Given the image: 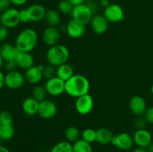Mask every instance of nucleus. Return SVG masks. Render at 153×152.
I'll list each match as a JSON object with an SVG mask.
<instances>
[{
  "mask_svg": "<svg viewBox=\"0 0 153 152\" xmlns=\"http://www.w3.org/2000/svg\"><path fill=\"white\" fill-rule=\"evenodd\" d=\"M90 81L83 75H74L65 82V92L73 98H79L89 93Z\"/></svg>",
  "mask_w": 153,
  "mask_h": 152,
  "instance_id": "nucleus-1",
  "label": "nucleus"
},
{
  "mask_svg": "<svg viewBox=\"0 0 153 152\" xmlns=\"http://www.w3.org/2000/svg\"><path fill=\"white\" fill-rule=\"evenodd\" d=\"M38 43V34L32 28H25L19 33L16 38L15 46L18 50L31 52L35 49Z\"/></svg>",
  "mask_w": 153,
  "mask_h": 152,
  "instance_id": "nucleus-2",
  "label": "nucleus"
},
{
  "mask_svg": "<svg viewBox=\"0 0 153 152\" xmlns=\"http://www.w3.org/2000/svg\"><path fill=\"white\" fill-rule=\"evenodd\" d=\"M70 58V51L67 46L57 44L49 47L46 52V60L50 65L58 67L66 63Z\"/></svg>",
  "mask_w": 153,
  "mask_h": 152,
  "instance_id": "nucleus-3",
  "label": "nucleus"
},
{
  "mask_svg": "<svg viewBox=\"0 0 153 152\" xmlns=\"http://www.w3.org/2000/svg\"><path fill=\"white\" fill-rule=\"evenodd\" d=\"M93 13L92 8L88 4H83L74 7L71 15L73 19L87 25L91 23V19L94 16Z\"/></svg>",
  "mask_w": 153,
  "mask_h": 152,
  "instance_id": "nucleus-4",
  "label": "nucleus"
},
{
  "mask_svg": "<svg viewBox=\"0 0 153 152\" xmlns=\"http://www.w3.org/2000/svg\"><path fill=\"white\" fill-rule=\"evenodd\" d=\"M25 81V75L17 70L7 72L4 75V85L10 89H20Z\"/></svg>",
  "mask_w": 153,
  "mask_h": 152,
  "instance_id": "nucleus-5",
  "label": "nucleus"
},
{
  "mask_svg": "<svg viewBox=\"0 0 153 152\" xmlns=\"http://www.w3.org/2000/svg\"><path fill=\"white\" fill-rule=\"evenodd\" d=\"M20 23L19 10L14 7H10L8 10L1 13L0 24L4 25L7 28H13Z\"/></svg>",
  "mask_w": 153,
  "mask_h": 152,
  "instance_id": "nucleus-6",
  "label": "nucleus"
},
{
  "mask_svg": "<svg viewBox=\"0 0 153 152\" xmlns=\"http://www.w3.org/2000/svg\"><path fill=\"white\" fill-rule=\"evenodd\" d=\"M94 105V98L88 93L76 98L75 108L79 114L82 116H86L92 111Z\"/></svg>",
  "mask_w": 153,
  "mask_h": 152,
  "instance_id": "nucleus-7",
  "label": "nucleus"
},
{
  "mask_svg": "<svg viewBox=\"0 0 153 152\" xmlns=\"http://www.w3.org/2000/svg\"><path fill=\"white\" fill-rule=\"evenodd\" d=\"M58 106L50 100H44L39 103L37 115L43 119H51L58 113Z\"/></svg>",
  "mask_w": 153,
  "mask_h": 152,
  "instance_id": "nucleus-8",
  "label": "nucleus"
},
{
  "mask_svg": "<svg viewBox=\"0 0 153 152\" xmlns=\"http://www.w3.org/2000/svg\"><path fill=\"white\" fill-rule=\"evenodd\" d=\"M44 86L48 95L51 96H59L65 92V81L57 76L46 80Z\"/></svg>",
  "mask_w": 153,
  "mask_h": 152,
  "instance_id": "nucleus-9",
  "label": "nucleus"
},
{
  "mask_svg": "<svg viewBox=\"0 0 153 152\" xmlns=\"http://www.w3.org/2000/svg\"><path fill=\"white\" fill-rule=\"evenodd\" d=\"M105 17L109 22L116 23L121 22L125 18V13L123 7L117 4H111L104 10Z\"/></svg>",
  "mask_w": 153,
  "mask_h": 152,
  "instance_id": "nucleus-10",
  "label": "nucleus"
},
{
  "mask_svg": "<svg viewBox=\"0 0 153 152\" xmlns=\"http://www.w3.org/2000/svg\"><path fill=\"white\" fill-rule=\"evenodd\" d=\"M133 137L128 133H120L114 135L112 139L111 145L122 151H128L134 145Z\"/></svg>",
  "mask_w": 153,
  "mask_h": 152,
  "instance_id": "nucleus-11",
  "label": "nucleus"
},
{
  "mask_svg": "<svg viewBox=\"0 0 153 152\" xmlns=\"http://www.w3.org/2000/svg\"><path fill=\"white\" fill-rule=\"evenodd\" d=\"M129 109L133 115L138 117V116H144L146 110H147V105L146 102L143 97L140 95H134L130 99L129 101Z\"/></svg>",
  "mask_w": 153,
  "mask_h": 152,
  "instance_id": "nucleus-12",
  "label": "nucleus"
},
{
  "mask_svg": "<svg viewBox=\"0 0 153 152\" xmlns=\"http://www.w3.org/2000/svg\"><path fill=\"white\" fill-rule=\"evenodd\" d=\"M44 66L37 65V66H33L30 69H27L25 72V80L28 83H31L33 85H37L42 79L43 78V69Z\"/></svg>",
  "mask_w": 153,
  "mask_h": 152,
  "instance_id": "nucleus-13",
  "label": "nucleus"
},
{
  "mask_svg": "<svg viewBox=\"0 0 153 152\" xmlns=\"http://www.w3.org/2000/svg\"><path fill=\"white\" fill-rule=\"evenodd\" d=\"M43 41L46 46H53L58 44L61 38V32L56 27L49 26L43 32Z\"/></svg>",
  "mask_w": 153,
  "mask_h": 152,
  "instance_id": "nucleus-14",
  "label": "nucleus"
},
{
  "mask_svg": "<svg viewBox=\"0 0 153 152\" xmlns=\"http://www.w3.org/2000/svg\"><path fill=\"white\" fill-rule=\"evenodd\" d=\"M85 30H86V25L73 19L69 21L66 26V32L69 37L73 39L80 38L81 37H82L85 34Z\"/></svg>",
  "mask_w": 153,
  "mask_h": 152,
  "instance_id": "nucleus-15",
  "label": "nucleus"
},
{
  "mask_svg": "<svg viewBox=\"0 0 153 152\" xmlns=\"http://www.w3.org/2000/svg\"><path fill=\"white\" fill-rule=\"evenodd\" d=\"M109 22L104 15L97 14L93 16L91 22V26L93 31L97 34H103L108 28Z\"/></svg>",
  "mask_w": 153,
  "mask_h": 152,
  "instance_id": "nucleus-16",
  "label": "nucleus"
},
{
  "mask_svg": "<svg viewBox=\"0 0 153 152\" xmlns=\"http://www.w3.org/2000/svg\"><path fill=\"white\" fill-rule=\"evenodd\" d=\"M134 143L137 147L147 148L152 142V136L149 131L146 129L137 130L133 135Z\"/></svg>",
  "mask_w": 153,
  "mask_h": 152,
  "instance_id": "nucleus-17",
  "label": "nucleus"
},
{
  "mask_svg": "<svg viewBox=\"0 0 153 152\" xmlns=\"http://www.w3.org/2000/svg\"><path fill=\"white\" fill-rule=\"evenodd\" d=\"M30 22H38L44 19L46 10L42 4H34L27 7Z\"/></svg>",
  "mask_w": 153,
  "mask_h": 152,
  "instance_id": "nucleus-18",
  "label": "nucleus"
},
{
  "mask_svg": "<svg viewBox=\"0 0 153 152\" xmlns=\"http://www.w3.org/2000/svg\"><path fill=\"white\" fill-rule=\"evenodd\" d=\"M15 62L18 68L25 71L34 66V57L30 52H23L19 51L15 59Z\"/></svg>",
  "mask_w": 153,
  "mask_h": 152,
  "instance_id": "nucleus-19",
  "label": "nucleus"
},
{
  "mask_svg": "<svg viewBox=\"0 0 153 152\" xmlns=\"http://www.w3.org/2000/svg\"><path fill=\"white\" fill-rule=\"evenodd\" d=\"M19 52L15 45L13 46L8 43H3L0 46V56L5 62L15 61Z\"/></svg>",
  "mask_w": 153,
  "mask_h": 152,
  "instance_id": "nucleus-20",
  "label": "nucleus"
},
{
  "mask_svg": "<svg viewBox=\"0 0 153 152\" xmlns=\"http://www.w3.org/2000/svg\"><path fill=\"white\" fill-rule=\"evenodd\" d=\"M39 101L34 99L33 97H28L23 101L22 108L24 113L28 116H34L38 113Z\"/></svg>",
  "mask_w": 153,
  "mask_h": 152,
  "instance_id": "nucleus-21",
  "label": "nucleus"
},
{
  "mask_svg": "<svg viewBox=\"0 0 153 152\" xmlns=\"http://www.w3.org/2000/svg\"><path fill=\"white\" fill-rule=\"evenodd\" d=\"M114 134L111 130L106 128H101L97 130V142L98 144L106 145L111 144L113 139Z\"/></svg>",
  "mask_w": 153,
  "mask_h": 152,
  "instance_id": "nucleus-22",
  "label": "nucleus"
},
{
  "mask_svg": "<svg viewBox=\"0 0 153 152\" xmlns=\"http://www.w3.org/2000/svg\"><path fill=\"white\" fill-rule=\"evenodd\" d=\"M73 68L67 63L56 68V76L64 81H67L74 75Z\"/></svg>",
  "mask_w": 153,
  "mask_h": 152,
  "instance_id": "nucleus-23",
  "label": "nucleus"
},
{
  "mask_svg": "<svg viewBox=\"0 0 153 152\" xmlns=\"http://www.w3.org/2000/svg\"><path fill=\"white\" fill-rule=\"evenodd\" d=\"M44 19L49 26L56 27L57 25H59L60 22H61L60 12L55 9H49V10H46Z\"/></svg>",
  "mask_w": 153,
  "mask_h": 152,
  "instance_id": "nucleus-24",
  "label": "nucleus"
},
{
  "mask_svg": "<svg viewBox=\"0 0 153 152\" xmlns=\"http://www.w3.org/2000/svg\"><path fill=\"white\" fill-rule=\"evenodd\" d=\"M64 136H65V138L67 142L70 143H74L80 139L82 133L76 127L70 126L65 130Z\"/></svg>",
  "mask_w": 153,
  "mask_h": 152,
  "instance_id": "nucleus-25",
  "label": "nucleus"
},
{
  "mask_svg": "<svg viewBox=\"0 0 153 152\" xmlns=\"http://www.w3.org/2000/svg\"><path fill=\"white\" fill-rule=\"evenodd\" d=\"M73 152H93V148L91 143L80 139L73 143Z\"/></svg>",
  "mask_w": 153,
  "mask_h": 152,
  "instance_id": "nucleus-26",
  "label": "nucleus"
},
{
  "mask_svg": "<svg viewBox=\"0 0 153 152\" xmlns=\"http://www.w3.org/2000/svg\"><path fill=\"white\" fill-rule=\"evenodd\" d=\"M32 96L34 99L37 100L39 102L44 101L46 99V96H47L48 93L46 91L45 86H41V85H36L32 89Z\"/></svg>",
  "mask_w": 153,
  "mask_h": 152,
  "instance_id": "nucleus-27",
  "label": "nucleus"
},
{
  "mask_svg": "<svg viewBox=\"0 0 153 152\" xmlns=\"http://www.w3.org/2000/svg\"><path fill=\"white\" fill-rule=\"evenodd\" d=\"M15 130L12 125H1L0 126V137L3 140H9L14 136Z\"/></svg>",
  "mask_w": 153,
  "mask_h": 152,
  "instance_id": "nucleus-28",
  "label": "nucleus"
},
{
  "mask_svg": "<svg viewBox=\"0 0 153 152\" xmlns=\"http://www.w3.org/2000/svg\"><path fill=\"white\" fill-rule=\"evenodd\" d=\"M50 152H73V144L67 141L60 142L52 147Z\"/></svg>",
  "mask_w": 153,
  "mask_h": 152,
  "instance_id": "nucleus-29",
  "label": "nucleus"
},
{
  "mask_svg": "<svg viewBox=\"0 0 153 152\" xmlns=\"http://www.w3.org/2000/svg\"><path fill=\"white\" fill-rule=\"evenodd\" d=\"M74 6L69 0H61L58 4V11L63 14H72Z\"/></svg>",
  "mask_w": 153,
  "mask_h": 152,
  "instance_id": "nucleus-30",
  "label": "nucleus"
},
{
  "mask_svg": "<svg viewBox=\"0 0 153 152\" xmlns=\"http://www.w3.org/2000/svg\"><path fill=\"white\" fill-rule=\"evenodd\" d=\"M81 137L82 139L91 144L97 140V131L92 128H87L82 131Z\"/></svg>",
  "mask_w": 153,
  "mask_h": 152,
  "instance_id": "nucleus-31",
  "label": "nucleus"
},
{
  "mask_svg": "<svg viewBox=\"0 0 153 152\" xmlns=\"http://www.w3.org/2000/svg\"><path fill=\"white\" fill-rule=\"evenodd\" d=\"M56 76V67L54 66L48 64L44 66L43 69V78L46 79V80L52 78Z\"/></svg>",
  "mask_w": 153,
  "mask_h": 152,
  "instance_id": "nucleus-32",
  "label": "nucleus"
},
{
  "mask_svg": "<svg viewBox=\"0 0 153 152\" xmlns=\"http://www.w3.org/2000/svg\"><path fill=\"white\" fill-rule=\"evenodd\" d=\"M13 115L8 110H1L0 112V124L1 125H12Z\"/></svg>",
  "mask_w": 153,
  "mask_h": 152,
  "instance_id": "nucleus-33",
  "label": "nucleus"
},
{
  "mask_svg": "<svg viewBox=\"0 0 153 152\" xmlns=\"http://www.w3.org/2000/svg\"><path fill=\"white\" fill-rule=\"evenodd\" d=\"M148 122L144 116H138L135 119L134 122V126L137 130L146 129Z\"/></svg>",
  "mask_w": 153,
  "mask_h": 152,
  "instance_id": "nucleus-34",
  "label": "nucleus"
},
{
  "mask_svg": "<svg viewBox=\"0 0 153 152\" xmlns=\"http://www.w3.org/2000/svg\"><path fill=\"white\" fill-rule=\"evenodd\" d=\"M19 20H20V22H22V23H28V22H30L27 8L21 9L19 10Z\"/></svg>",
  "mask_w": 153,
  "mask_h": 152,
  "instance_id": "nucleus-35",
  "label": "nucleus"
},
{
  "mask_svg": "<svg viewBox=\"0 0 153 152\" xmlns=\"http://www.w3.org/2000/svg\"><path fill=\"white\" fill-rule=\"evenodd\" d=\"M9 34L8 28L0 24V42H3L7 38Z\"/></svg>",
  "mask_w": 153,
  "mask_h": 152,
  "instance_id": "nucleus-36",
  "label": "nucleus"
},
{
  "mask_svg": "<svg viewBox=\"0 0 153 152\" xmlns=\"http://www.w3.org/2000/svg\"><path fill=\"white\" fill-rule=\"evenodd\" d=\"M11 4L10 0H0V13H3L10 8Z\"/></svg>",
  "mask_w": 153,
  "mask_h": 152,
  "instance_id": "nucleus-37",
  "label": "nucleus"
},
{
  "mask_svg": "<svg viewBox=\"0 0 153 152\" xmlns=\"http://www.w3.org/2000/svg\"><path fill=\"white\" fill-rule=\"evenodd\" d=\"M144 117L146 119L148 123L153 125V106L147 108L144 114Z\"/></svg>",
  "mask_w": 153,
  "mask_h": 152,
  "instance_id": "nucleus-38",
  "label": "nucleus"
},
{
  "mask_svg": "<svg viewBox=\"0 0 153 152\" xmlns=\"http://www.w3.org/2000/svg\"><path fill=\"white\" fill-rule=\"evenodd\" d=\"M4 67H5L6 70H7V72L14 71V70H16V68H18L15 61H7V62H5Z\"/></svg>",
  "mask_w": 153,
  "mask_h": 152,
  "instance_id": "nucleus-39",
  "label": "nucleus"
},
{
  "mask_svg": "<svg viewBox=\"0 0 153 152\" xmlns=\"http://www.w3.org/2000/svg\"><path fill=\"white\" fill-rule=\"evenodd\" d=\"M12 4L15 6H22L28 1V0H10Z\"/></svg>",
  "mask_w": 153,
  "mask_h": 152,
  "instance_id": "nucleus-40",
  "label": "nucleus"
},
{
  "mask_svg": "<svg viewBox=\"0 0 153 152\" xmlns=\"http://www.w3.org/2000/svg\"><path fill=\"white\" fill-rule=\"evenodd\" d=\"M69 1L73 4V5L74 6V7H76V6L85 4V0H69Z\"/></svg>",
  "mask_w": 153,
  "mask_h": 152,
  "instance_id": "nucleus-41",
  "label": "nucleus"
},
{
  "mask_svg": "<svg viewBox=\"0 0 153 152\" xmlns=\"http://www.w3.org/2000/svg\"><path fill=\"white\" fill-rule=\"evenodd\" d=\"M4 86V75L2 72L0 70V90L2 89Z\"/></svg>",
  "mask_w": 153,
  "mask_h": 152,
  "instance_id": "nucleus-42",
  "label": "nucleus"
},
{
  "mask_svg": "<svg viewBox=\"0 0 153 152\" xmlns=\"http://www.w3.org/2000/svg\"><path fill=\"white\" fill-rule=\"evenodd\" d=\"M100 4L102 7L105 8V7H107L108 6L110 5L111 2H110V0H100Z\"/></svg>",
  "mask_w": 153,
  "mask_h": 152,
  "instance_id": "nucleus-43",
  "label": "nucleus"
},
{
  "mask_svg": "<svg viewBox=\"0 0 153 152\" xmlns=\"http://www.w3.org/2000/svg\"><path fill=\"white\" fill-rule=\"evenodd\" d=\"M132 152H148L146 148H141V147H137L134 149Z\"/></svg>",
  "mask_w": 153,
  "mask_h": 152,
  "instance_id": "nucleus-44",
  "label": "nucleus"
},
{
  "mask_svg": "<svg viewBox=\"0 0 153 152\" xmlns=\"http://www.w3.org/2000/svg\"><path fill=\"white\" fill-rule=\"evenodd\" d=\"M0 152H10L6 147L3 146L2 145H0Z\"/></svg>",
  "mask_w": 153,
  "mask_h": 152,
  "instance_id": "nucleus-45",
  "label": "nucleus"
},
{
  "mask_svg": "<svg viewBox=\"0 0 153 152\" xmlns=\"http://www.w3.org/2000/svg\"><path fill=\"white\" fill-rule=\"evenodd\" d=\"M146 149H147L148 152H153V142L149 144L148 147L146 148Z\"/></svg>",
  "mask_w": 153,
  "mask_h": 152,
  "instance_id": "nucleus-46",
  "label": "nucleus"
},
{
  "mask_svg": "<svg viewBox=\"0 0 153 152\" xmlns=\"http://www.w3.org/2000/svg\"><path fill=\"white\" fill-rule=\"evenodd\" d=\"M3 62H4V61H3V59L1 58V57L0 56V69H1V67L2 66Z\"/></svg>",
  "mask_w": 153,
  "mask_h": 152,
  "instance_id": "nucleus-47",
  "label": "nucleus"
},
{
  "mask_svg": "<svg viewBox=\"0 0 153 152\" xmlns=\"http://www.w3.org/2000/svg\"><path fill=\"white\" fill-rule=\"evenodd\" d=\"M3 141H4V140H3V139L0 137V145H2Z\"/></svg>",
  "mask_w": 153,
  "mask_h": 152,
  "instance_id": "nucleus-48",
  "label": "nucleus"
},
{
  "mask_svg": "<svg viewBox=\"0 0 153 152\" xmlns=\"http://www.w3.org/2000/svg\"><path fill=\"white\" fill-rule=\"evenodd\" d=\"M151 93L153 95V85L152 86V87H151Z\"/></svg>",
  "mask_w": 153,
  "mask_h": 152,
  "instance_id": "nucleus-49",
  "label": "nucleus"
},
{
  "mask_svg": "<svg viewBox=\"0 0 153 152\" xmlns=\"http://www.w3.org/2000/svg\"><path fill=\"white\" fill-rule=\"evenodd\" d=\"M41 152H50V151H41Z\"/></svg>",
  "mask_w": 153,
  "mask_h": 152,
  "instance_id": "nucleus-50",
  "label": "nucleus"
},
{
  "mask_svg": "<svg viewBox=\"0 0 153 152\" xmlns=\"http://www.w3.org/2000/svg\"><path fill=\"white\" fill-rule=\"evenodd\" d=\"M1 104H0V112H1Z\"/></svg>",
  "mask_w": 153,
  "mask_h": 152,
  "instance_id": "nucleus-51",
  "label": "nucleus"
},
{
  "mask_svg": "<svg viewBox=\"0 0 153 152\" xmlns=\"http://www.w3.org/2000/svg\"><path fill=\"white\" fill-rule=\"evenodd\" d=\"M0 126H1V124H0Z\"/></svg>",
  "mask_w": 153,
  "mask_h": 152,
  "instance_id": "nucleus-52",
  "label": "nucleus"
}]
</instances>
